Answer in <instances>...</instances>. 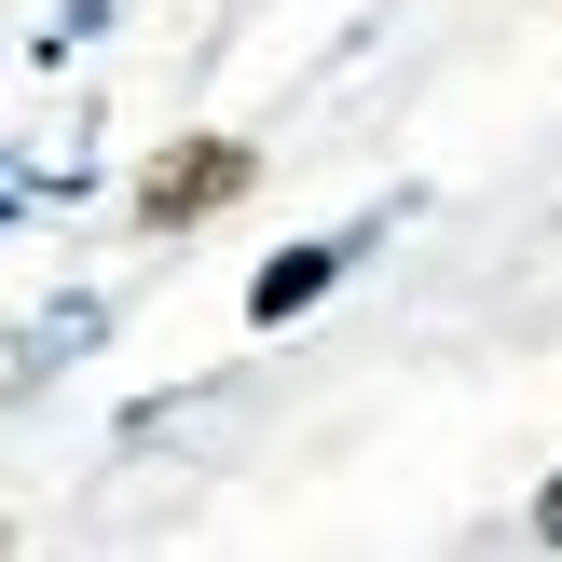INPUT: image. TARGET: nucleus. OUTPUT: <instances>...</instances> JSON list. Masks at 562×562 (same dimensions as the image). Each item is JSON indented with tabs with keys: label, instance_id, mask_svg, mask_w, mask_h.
<instances>
[{
	"label": "nucleus",
	"instance_id": "nucleus-1",
	"mask_svg": "<svg viewBox=\"0 0 562 562\" xmlns=\"http://www.w3.org/2000/svg\"><path fill=\"white\" fill-rule=\"evenodd\" d=\"M316 289H329V247H302V261H274L261 289H247V316H261V329H289V316H302Z\"/></svg>",
	"mask_w": 562,
	"mask_h": 562
}]
</instances>
